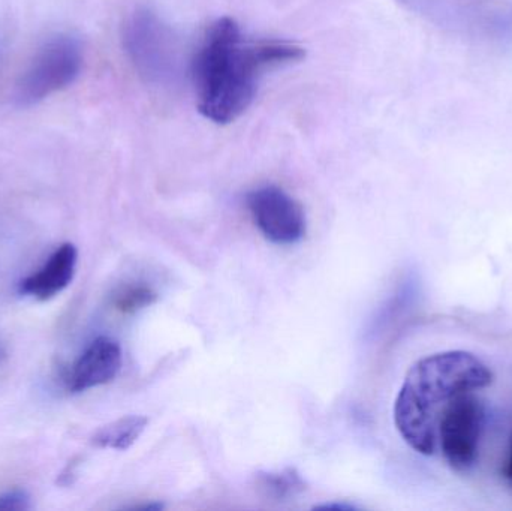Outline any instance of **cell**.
I'll use <instances>...</instances> for the list:
<instances>
[{"label":"cell","mask_w":512,"mask_h":511,"mask_svg":"<svg viewBox=\"0 0 512 511\" xmlns=\"http://www.w3.org/2000/svg\"><path fill=\"white\" fill-rule=\"evenodd\" d=\"M304 56V48L294 42L243 41L234 18H219L207 29L192 60L198 111L218 125L234 122L251 107L265 71L300 62Z\"/></svg>","instance_id":"obj_1"},{"label":"cell","mask_w":512,"mask_h":511,"mask_svg":"<svg viewBox=\"0 0 512 511\" xmlns=\"http://www.w3.org/2000/svg\"><path fill=\"white\" fill-rule=\"evenodd\" d=\"M492 383L489 366L468 351H445L418 360L394 404L397 431L415 452L432 456L438 449L436 426L445 405L462 393H475Z\"/></svg>","instance_id":"obj_2"},{"label":"cell","mask_w":512,"mask_h":511,"mask_svg":"<svg viewBox=\"0 0 512 511\" xmlns=\"http://www.w3.org/2000/svg\"><path fill=\"white\" fill-rule=\"evenodd\" d=\"M84 65L83 44L68 33L47 39L36 50L17 83L15 98L20 105H33L71 86Z\"/></svg>","instance_id":"obj_3"},{"label":"cell","mask_w":512,"mask_h":511,"mask_svg":"<svg viewBox=\"0 0 512 511\" xmlns=\"http://www.w3.org/2000/svg\"><path fill=\"white\" fill-rule=\"evenodd\" d=\"M123 48L135 71L149 83H164L177 68L173 32L149 8L137 9L123 26Z\"/></svg>","instance_id":"obj_4"},{"label":"cell","mask_w":512,"mask_h":511,"mask_svg":"<svg viewBox=\"0 0 512 511\" xmlns=\"http://www.w3.org/2000/svg\"><path fill=\"white\" fill-rule=\"evenodd\" d=\"M483 426V402L474 392L456 396L439 414L436 446L454 470H469L477 461Z\"/></svg>","instance_id":"obj_5"},{"label":"cell","mask_w":512,"mask_h":511,"mask_svg":"<svg viewBox=\"0 0 512 511\" xmlns=\"http://www.w3.org/2000/svg\"><path fill=\"white\" fill-rule=\"evenodd\" d=\"M249 212L262 236L277 245H292L306 234L303 207L279 186H261L246 197Z\"/></svg>","instance_id":"obj_6"},{"label":"cell","mask_w":512,"mask_h":511,"mask_svg":"<svg viewBox=\"0 0 512 511\" xmlns=\"http://www.w3.org/2000/svg\"><path fill=\"white\" fill-rule=\"evenodd\" d=\"M122 368V348L114 339L99 336L72 366L68 387L72 393L86 392L111 383Z\"/></svg>","instance_id":"obj_7"},{"label":"cell","mask_w":512,"mask_h":511,"mask_svg":"<svg viewBox=\"0 0 512 511\" xmlns=\"http://www.w3.org/2000/svg\"><path fill=\"white\" fill-rule=\"evenodd\" d=\"M77 263L78 251L75 245L63 243L38 272L21 281V296L33 297L41 302L53 299L71 284Z\"/></svg>","instance_id":"obj_8"},{"label":"cell","mask_w":512,"mask_h":511,"mask_svg":"<svg viewBox=\"0 0 512 511\" xmlns=\"http://www.w3.org/2000/svg\"><path fill=\"white\" fill-rule=\"evenodd\" d=\"M149 420L143 416H126L102 426L92 437L99 449L128 450L137 443Z\"/></svg>","instance_id":"obj_9"},{"label":"cell","mask_w":512,"mask_h":511,"mask_svg":"<svg viewBox=\"0 0 512 511\" xmlns=\"http://www.w3.org/2000/svg\"><path fill=\"white\" fill-rule=\"evenodd\" d=\"M259 488L273 500H289L297 497L306 489V483L300 474L292 468L279 471V473H267L259 476Z\"/></svg>","instance_id":"obj_10"},{"label":"cell","mask_w":512,"mask_h":511,"mask_svg":"<svg viewBox=\"0 0 512 511\" xmlns=\"http://www.w3.org/2000/svg\"><path fill=\"white\" fill-rule=\"evenodd\" d=\"M156 300V294L150 288L138 285V287H126L114 296V308L123 314H132L146 306L152 305Z\"/></svg>","instance_id":"obj_11"},{"label":"cell","mask_w":512,"mask_h":511,"mask_svg":"<svg viewBox=\"0 0 512 511\" xmlns=\"http://www.w3.org/2000/svg\"><path fill=\"white\" fill-rule=\"evenodd\" d=\"M32 509V497L24 489H12L0 495V511H26Z\"/></svg>","instance_id":"obj_12"},{"label":"cell","mask_w":512,"mask_h":511,"mask_svg":"<svg viewBox=\"0 0 512 511\" xmlns=\"http://www.w3.org/2000/svg\"><path fill=\"white\" fill-rule=\"evenodd\" d=\"M315 510H354V507L345 506V504H325V506L315 507Z\"/></svg>","instance_id":"obj_13"},{"label":"cell","mask_w":512,"mask_h":511,"mask_svg":"<svg viewBox=\"0 0 512 511\" xmlns=\"http://www.w3.org/2000/svg\"><path fill=\"white\" fill-rule=\"evenodd\" d=\"M505 476L512 483V438H511V449H510V458H508L507 467H505Z\"/></svg>","instance_id":"obj_14"},{"label":"cell","mask_w":512,"mask_h":511,"mask_svg":"<svg viewBox=\"0 0 512 511\" xmlns=\"http://www.w3.org/2000/svg\"><path fill=\"white\" fill-rule=\"evenodd\" d=\"M3 54H5V39H3L2 33H0V62H2Z\"/></svg>","instance_id":"obj_15"},{"label":"cell","mask_w":512,"mask_h":511,"mask_svg":"<svg viewBox=\"0 0 512 511\" xmlns=\"http://www.w3.org/2000/svg\"><path fill=\"white\" fill-rule=\"evenodd\" d=\"M3 356V353H2V348H0V357Z\"/></svg>","instance_id":"obj_16"}]
</instances>
